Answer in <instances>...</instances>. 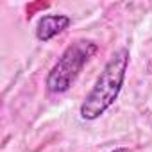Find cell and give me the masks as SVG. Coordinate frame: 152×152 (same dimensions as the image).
<instances>
[{
  "mask_svg": "<svg viewBox=\"0 0 152 152\" xmlns=\"http://www.w3.org/2000/svg\"><path fill=\"white\" fill-rule=\"evenodd\" d=\"M72 23V20L66 15H47L38 22L36 27V38L39 41H50L52 38H56L57 34H61L64 29H68V25Z\"/></svg>",
  "mask_w": 152,
  "mask_h": 152,
  "instance_id": "3",
  "label": "cell"
},
{
  "mask_svg": "<svg viewBox=\"0 0 152 152\" xmlns=\"http://www.w3.org/2000/svg\"><path fill=\"white\" fill-rule=\"evenodd\" d=\"M111 152H129V148H125V147H120V148H115V150H111Z\"/></svg>",
  "mask_w": 152,
  "mask_h": 152,
  "instance_id": "4",
  "label": "cell"
},
{
  "mask_svg": "<svg viewBox=\"0 0 152 152\" xmlns=\"http://www.w3.org/2000/svg\"><path fill=\"white\" fill-rule=\"evenodd\" d=\"M129 57L131 54H129V48L125 47L118 48L109 57V61L106 63V66L99 75L95 86L81 104V116L84 120H97L115 104L125 81Z\"/></svg>",
  "mask_w": 152,
  "mask_h": 152,
  "instance_id": "1",
  "label": "cell"
},
{
  "mask_svg": "<svg viewBox=\"0 0 152 152\" xmlns=\"http://www.w3.org/2000/svg\"><path fill=\"white\" fill-rule=\"evenodd\" d=\"M99 52V45L90 39L72 43L52 66L47 75V90L50 93H64L79 77L84 64Z\"/></svg>",
  "mask_w": 152,
  "mask_h": 152,
  "instance_id": "2",
  "label": "cell"
}]
</instances>
